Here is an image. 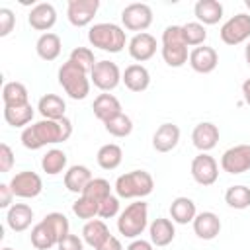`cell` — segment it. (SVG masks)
<instances>
[{"mask_svg":"<svg viewBox=\"0 0 250 250\" xmlns=\"http://www.w3.org/2000/svg\"><path fill=\"white\" fill-rule=\"evenodd\" d=\"M180 143V127L176 123H162L152 135V148L156 152H170Z\"/></svg>","mask_w":250,"mask_h":250,"instance_id":"cell-19","label":"cell"},{"mask_svg":"<svg viewBox=\"0 0 250 250\" xmlns=\"http://www.w3.org/2000/svg\"><path fill=\"white\" fill-rule=\"evenodd\" d=\"M35 115V109L31 104L25 105H18V107H4V121L10 127H18V129H25L31 119Z\"/></svg>","mask_w":250,"mask_h":250,"instance_id":"cell-31","label":"cell"},{"mask_svg":"<svg viewBox=\"0 0 250 250\" xmlns=\"http://www.w3.org/2000/svg\"><path fill=\"white\" fill-rule=\"evenodd\" d=\"M29 238H31V246L37 248V250H49V248L57 246V238L53 236V232L49 230V227H47L43 221H39V223L31 229Z\"/></svg>","mask_w":250,"mask_h":250,"instance_id":"cell-35","label":"cell"},{"mask_svg":"<svg viewBox=\"0 0 250 250\" xmlns=\"http://www.w3.org/2000/svg\"><path fill=\"white\" fill-rule=\"evenodd\" d=\"M244 59H246V64L250 66V41H248V45H246V49H244Z\"/></svg>","mask_w":250,"mask_h":250,"instance_id":"cell-50","label":"cell"},{"mask_svg":"<svg viewBox=\"0 0 250 250\" xmlns=\"http://www.w3.org/2000/svg\"><path fill=\"white\" fill-rule=\"evenodd\" d=\"M225 201L232 209H246L250 207V188L246 186H230L225 191Z\"/></svg>","mask_w":250,"mask_h":250,"instance_id":"cell-38","label":"cell"},{"mask_svg":"<svg viewBox=\"0 0 250 250\" xmlns=\"http://www.w3.org/2000/svg\"><path fill=\"white\" fill-rule=\"evenodd\" d=\"M195 215H197V207H195V203H193L189 197L180 195V197H176V199L170 203V217H172V221L178 223V225L193 223Z\"/></svg>","mask_w":250,"mask_h":250,"instance_id":"cell-28","label":"cell"},{"mask_svg":"<svg viewBox=\"0 0 250 250\" xmlns=\"http://www.w3.org/2000/svg\"><path fill=\"white\" fill-rule=\"evenodd\" d=\"M27 21H29V25L33 29L49 33V29L57 23V10L49 2H39V4H35L31 8V12L27 16Z\"/></svg>","mask_w":250,"mask_h":250,"instance_id":"cell-17","label":"cell"},{"mask_svg":"<svg viewBox=\"0 0 250 250\" xmlns=\"http://www.w3.org/2000/svg\"><path fill=\"white\" fill-rule=\"evenodd\" d=\"M193 14L199 23L215 25L223 20V4L217 0H197L193 6Z\"/></svg>","mask_w":250,"mask_h":250,"instance_id":"cell-24","label":"cell"},{"mask_svg":"<svg viewBox=\"0 0 250 250\" xmlns=\"http://www.w3.org/2000/svg\"><path fill=\"white\" fill-rule=\"evenodd\" d=\"M72 135V123L68 117L62 119H41L33 125H27L21 131V145L27 150H39L47 145H57L68 141Z\"/></svg>","mask_w":250,"mask_h":250,"instance_id":"cell-1","label":"cell"},{"mask_svg":"<svg viewBox=\"0 0 250 250\" xmlns=\"http://www.w3.org/2000/svg\"><path fill=\"white\" fill-rule=\"evenodd\" d=\"M2 250H14V248H10V246H4V248H2Z\"/></svg>","mask_w":250,"mask_h":250,"instance_id":"cell-52","label":"cell"},{"mask_svg":"<svg viewBox=\"0 0 250 250\" xmlns=\"http://www.w3.org/2000/svg\"><path fill=\"white\" fill-rule=\"evenodd\" d=\"M82 195H84V197H90V199H94V201H98V203H102L105 197L111 195V186H109V182H107L105 178H94V180L86 186V189L82 191Z\"/></svg>","mask_w":250,"mask_h":250,"instance_id":"cell-39","label":"cell"},{"mask_svg":"<svg viewBox=\"0 0 250 250\" xmlns=\"http://www.w3.org/2000/svg\"><path fill=\"white\" fill-rule=\"evenodd\" d=\"M37 111L41 113V117L43 119H62V117H66L64 113H66V104H64V100L61 98V96H57V94H45V96H41L39 98V102H37Z\"/></svg>","mask_w":250,"mask_h":250,"instance_id":"cell-26","label":"cell"},{"mask_svg":"<svg viewBox=\"0 0 250 250\" xmlns=\"http://www.w3.org/2000/svg\"><path fill=\"white\" fill-rule=\"evenodd\" d=\"M59 84L72 100H84L90 94V72H86L82 66H78L72 61H66L59 68Z\"/></svg>","mask_w":250,"mask_h":250,"instance_id":"cell-4","label":"cell"},{"mask_svg":"<svg viewBox=\"0 0 250 250\" xmlns=\"http://www.w3.org/2000/svg\"><path fill=\"white\" fill-rule=\"evenodd\" d=\"M115 195L119 199H143L154 189V180L146 170H131L115 180Z\"/></svg>","mask_w":250,"mask_h":250,"instance_id":"cell-3","label":"cell"},{"mask_svg":"<svg viewBox=\"0 0 250 250\" xmlns=\"http://www.w3.org/2000/svg\"><path fill=\"white\" fill-rule=\"evenodd\" d=\"M219 35L225 45H240L246 39H250V14L240 12L232 18H229L221 25Z\"/></svg>","mask_w":250,"mask_h":250,"instance_id":"cell-7","label":"cell"},{"mask_svg":"<svg viewBox=\"0 0 250 250\" xmlns=\"http://www.w3.org/2000/svg\"><path fill=\"white\" fill-rule=\"evenodd\" d=\"M16 25V16L10 8H0V37H6L12 33Z\"/></svg>","mask_w":250,"mask_h":250,"instance_id":"cell-43","label":"cell"},{"mask_svg":"<svg viewBox=\"0 0 250 250\" xmlns=\"http://www.w3.org/2000/svg\"><path fill=\"white\" fill-rule=\"evenodd\" d=\"M182 33H184L186 45L188 47H193V49L199 47V45H203L205 39H207V29L199 21H188V23H184L182 25Z\"/></svg>","mask_w":250,"mask_h":250,"instance_id":"cell-36","label":"cell"},{"mask_svg":"<svg viewBox=\"0 0 250 250\" xmlns=\"http://www.w3.org/2000/svg\"><path fill=\"white\" fill-rule=\"evenodd\" d=\"M189 66L199 72V74H209L217 68L219 64V55L213 47H207V45H199L195 47L191 53H189V59H188Z\"/></svg>","mask_w":250,"mask_h":250,"instance_id":"cell-16","label":"cell"},{"mask_svg":"<svg viewBox=\"0 0 250 250\" xmlns=\"http://www.w3.org/2000/svg\"><path fill=\"white\" fill-rule=\"evenodd\" d=\"M191 143L199 152H209L219 143V127L211 121H201L191 131Z\"/></svg>","mask_w":250,"mask_h":250,"instance_id":"cell-14","label":"cell"},{"mask_svg":"<svg viewBox=\"0 0 250 250\" xmlns=\"http://www.w3.org/2000/svg\"><path fill=\"white\" fill-rule=\"evenodd\" d=\"M41 168L49 176H57V174L64 172V168H66V154H64V150H61V148L47 150L43 154V158H41Z\"/></svg>","mask_w":250,"mask_h":250,"instance_id":"cell-33","label":"cell"},{"mask_svg":"<svg viewBox=\"0 0 250 250\" xmlns=\"http://www.w3.org/2000/svg\"><path fill=\"white\" fill-rule=\"evenodd\" d=\"M121 82L125 84L127 90L131 92H145L150 84V72L146 70V66L135 62V64H129L125 70H123V76H121Z\"/></svg>","mask_w":250,"mask_h":250,"instance_id":"cell-20","label":"cell"},{"mask_svg":"<svg viewBox=\"0 0 250 250\" xmlns=\"http://www.w3.org/2000/svg\"><path fill=\"white\" fill-rule=\"evenodd\" d=\"M96 250H123V244H121V240L117 238V236H113V234H109Z\"/></svg>","mask_w":250,"mask_h":250,"instance_id":"cell-47","label":"cell"},{"mask_svg":"<svg viewBox=\"0 0 250 250\" xmlns=\"http://www.w3.org/2000/svg\"><path fill=\"white\" fill-rule=\"evenodd\" d=\"M33 221V209L25 203H14L6 213V225L14 232H23Z\"/></svg>","mask_w":250,"mask_h":250,"instance_id":"cell-23","label":"cell"},{"mask_svg":"<svg viewBox=\"0 0 250 250\" xmlns=\"http://www.w3.org/2000/svg\"><path fill=\"white\" fill-rule=\"evenodd\" d=\"M127 49H129V55L133 61L137 62H145L148 59L154 57L156 53V39L150 35V33H135L129 43H127Z\"/></svg>","mask_w":250,"mask_h":250,"instance_id":"cell-15","label":"cell"},{"mask_svg":"<svg viewBox=\"0 0 250 250\" xmlns=\"http://www.w3.org/2000/svg\"><path fill=\"white\" fill-rule=\"evenodd\" d=\"M125 250H154V244L150 240H143V238H135L131 240V244Z\"/></svg>","mask_w":250,"mask_h":250,"instance_id":"cell-48","label":"cell"},{"mask_svg":"<svg viewBox=\"0 0 250 250\" xmlns=\"http://www.w3.org/2000/svg\"><path fill=\"white\" fill-rule=\"evenodd\" d=\"M88 41L92 47H96L100 51L121 53L125 49L127 35L121 25L111 23V21H102V23H94L88 29Z\"/></svg>","mask_w":250,"mask_h":250,"instance_id":"cell-2","label":"cell"},{"mask_svg":"<svg viewBox=\"0 0 250 250\" xmlns=\"http://www.w3.org/2000/svg\"><path fill=\"white\" fill-rule=\"evenodd\" d=\"M14 197L16 195H14L12 188H10V184H0V207L2 209H10Z\"/></svg>","mask_w":250,"mask_h":250,"instance_id":"cell-46","label":"cell"},{"mask_svg":"<svg viewBox=\"0 0 250 250\" xmlns=\"http://www.w3.org/2000/svg\"><path fill=\"white\" fill-rule=\"evenodd\" d=\"M193 232L201 240H213L221 232V219L213 211H201L193 219Z\"/></svg>","mask_w":250,"mask_h":250,"instance_id":"cell-18","label":"cell"},{"mask_svg":"<svg viewBox=\"0 0 250 250\" xmlns=\"http://www.w3.org/2000/svg\"><path fill=\"white\" fill-rule=\"evenodd\" d=\"M10 188L16 197L33 199L43 191V180L39 174H35L31 170H23V172H18L16 176H12Z\"/></svg>","mask_w":250,"mask_h":250,"instance_id":"cell-10","label":"cell"},{"mask_svg":"<svg viewBox=\"0 0 250 250\" xmlns=\"http://www.w3.org/2000/svg\"><path fill=\"white\" fill-rule=\"evenodd\" d=\"M121 21H123L125 29L137 31V33H145L150 27V23H152V10H150L148 4L133 2V4L123 8Z\"/></svg>","mask_w":250,"mask_h":250,"instance_id":"cell-8","label":"cell"},{"mask_svg":"<svg viewBox=\"0 0 250 250\" xmlns=\"http://www.w3.org/2000/svg\"><path fill=\"white\" fill-rule=\"evenodd\" d=\"M104 127H105V131L109 135H113L117 139H123V137H129L131 135V131H133V119L129 115H125V113H119V115L107 119L104 123Z\"/></svg>","mask_w":250,"mask_h":250,"instance_id":"cell-37","label":"cell"},{"mask_svg":"<svg viewBox=\"0 0 250 250\" xmlns=\"http://www.w3.org/2000/svg\"><path fill=\"white\" fill-rule=\"evenodd\" d=\"M148 234H150V242L154 246H168L174 236H176V229H174V221L158 217L148 225Z\"/></svg>","mask_w":250,"mask_h":250,"instance_id":"cell-25","label":"cell"},{"mask_svg":"<svg viewBox=\"0 0 250 250\" xmlns=\"http://www.w3.org/2000/svg\"><path fill=\"white\" fill-rule=\"evenodd\" d=\"M162 59L172 68H180L188 62L189 53L184 41L182 25H168L162 31Z\"/></svg>","mask_w":250,"mask_h":250,"instance_id":"cell-6","label":"cell"},{"mask_svg":"<svg viewBox=\"0 0 250 250\" xmlns=\"http://www.w3.org/2000/svg\"><path fill=\"white\" fill-rule=\"evenodd\" d=\"M14 162H16L14 150L10 148V145L2 143V145H0V172H2V174L10 172L12 166H14Z\"/></svg>","mask_w":250,"mask_h":250,"instance_id":"cell-44","label":"cell"},{"mask_svg":"<svg viewBox=\"0 0 250 250\" xmlns=\"http://www.w3.org/2000/svg\"><path fill=\"white\" fill-rule=\"evenodd\" d=\"M59 250H84V240L78 234H66L59 244Z\"/></svg>","mask_w":250,"mask_h":250,"instance_id":"cell-45","label":"cell"},{"mask_svg":"<svg viewBox=\"0 0 250 250\" xmlns=\"http://www.w3.org/2000/svg\"><path fill=\"white\" fill-rule=\"evenodd\" d=\"M92 180H94V176H92L90 168L84 164H74L64 172V188L78 195H82V191L86 189V186Z\"/></svg>","mask_w":250,"mask_h":250,"instance_id":"cell-21","label":"cell"},{"mask_svg":"<svg viewBox=\"0 0 250 250\" xmlns=\"http://www.w3.org/2000/svg\"><path fill=\"white\" fill-rule=\"evenodd\" d=\"M92 109H94V115H96L102 123H105L107 119H111V117L123 113V111H121V102H119L113 94H109V92L100 94V96L94 100Z\"/></svg>","mask_w":250,"mask_h":250,"instance_id":"cell-22","label":"cell"},{"mask_svg":"<svg viewBox=\"0 0 250 250\" xmlns=\"http://www.w3.org/2000/svg\"><path fill=\"white\" fill-rule=\"evenodd\" d=\"M148 227V205L145 201L129 203L119 215H117V230L125 238H139L143 230Z\"/></svg>","mask_w":250,"mask_h":250,"instance_id":"cell-5","label":"cell"},{"mask_svg":"<svg viewBox=\"0 0 250 250\" xmlns=\"http://www.w3.org/2000/svg\"><path fill=\"white\" fill-rule=\"evenodd\" d=\"M41 221H43V223L49 227V230L53 232V236L57 238V244H59L66 234H70L68 219H66V215H62V213H59V211H53V213L45 215Z\"/></svg>","mask_w":250,"mask_h":250,"instance_id":"cell-34","label":"cell"},{"mask_svg":"<svg viewBox=\"0 0 250 250\" xmlns=\"http://www.w3.org/2000/svg\"><path fill=\"white\" fill-rule=\"evenodd\" d=\"M68 61L76 62V64H78V66H82L86 72H92L94 64L98 62V61H96V57H94V51H92V49H88V47H74V49L70 51Z\"/></svg>","mask_w":250,"mask_h":250,"instance_id":"cell-41","label":"cell"},{"mask_svg":"<svg viewBox=\"0 0 250 250\" xmlns=\"http://www.w3.org/2000/svg\"><path fill=\"white\" fill-rule=\"evenodd\" d=\"M119 197L117 195H109V197H105L102 203H100V213H98V217H102V219H111V217H115V215H119Z\"/></svg>","mask_w":250,"mask_h":250,"instance_id":"cell-42","label":"cell"},{"mask_svg":"<svg viewBox=\"0 0 250 250\" xmlns=\"http://www.w3.org/2000/svg\"><path fill=\"white\" fill-rule=\"evenodd\" d=\"M109 229L107 225L104 223V219H92V221H86V225L82 227V240L92 246L94 250L109 236Z\"/></svg>","mask_w":250,"mask_h":250,"instance_id":"cell-29","label":"cell"},{"mask_svg":"<svg viewBox=\"0 0 250 250\" xmlns=\"http://www.w3.org/2000/svg\"><path fill=\"white\" fill-rule=\"evenodd\" d=\"M2 102H4V107H18V105L29 104L27 88L21 82H16V80L6 82L4 88H2Z\"/></svg>","mask_w":250,"mask_h":250,"instance_id":"cell-30","label":"cell"},{"mask_svg":"<svg viewBox=\"0 0 250 250\" xmlns=\"http://www.w3.org/2000/svg\"><path fill=\"white\" fill-rule=\"evenodd\" d=\"M96 160H98V166L102 170H115L121 164V160H123V150H121L119 145L107 143V145L98 148Z\"/></svg>","mask_w":250,"mask_h":250,"instance_id":"cell-32","label":"cell"},{"mask_svg":"<svg viewBox=\"0 0 250 250\" xmlns=\"http://www.w3.org/2000/svg\"><path fill=\"white\" fill-rule=\"evenodd\" d=\"M242 98H244V102L250 105V78L242 82Z\"/></svg>","mask_w":250,"mask_h":250,"instance_id":"cell-49","label":"cell"},{"mask_svg":"<svg viewBox=\"0 0 250 250\" xmlns=\"http://www.w3.org/2000/svg\"><path fill=\"white\" fill-rule=\"evenodd\" d=\"M61 49H62V43H61V37L53 31L49 33H41L39 39L35 41V51L39 55V59L51 62L55 61L59 55H61Z\"/></svg>","mask_w":250,"mask_h":250,"instance_id":"cell-27","label":"cell"},{"mask_svg":"<svg viewBox=\"0 0 250 250\" xmlns=\"http://www.w3.org/2000/svg\"><path fill=\"white\" fill-rule=\"evenodd\" d=\"M72 213H74L78 219L92 221V219L98 217V213H100V203L94 201V199H90V197L80 195V197L72 203Z\"/></svg>","mask_w":250,"mask_h":250,"instance_id":"cell-40","label":"cell"},{"mask_svg":"<svg viewBox=\"0 0 250 250\" xmlns=\"http://www.w3.org/2000/svg\"><path fill=\"white\" fill-rule=\"evenodd\" d=\"M191 178L199 184V186H213L219 178V164L217 160L207 154V152H199L193 160H191Z\"/></svg>","mask_w":250,"mask_h":250,"instance_id":"cell-12","label":"cell"},{"mask_svg":"<svg viewBox=\"0 0 250 250\" xmlns=\"http://www.w3.org/2000/svg\"><path fill=\"white\" fill-rule=\"evenodd\" d=\"M123 72L119 70V66L113 61H98L90 72V80L92 84L102 90V92H111L119 86Z\"/></svg>","mask_w":250,"mask_h":250,"instance_id":"cell-9","label":"cell"},{"mask_svg":"<svg viewBox=\"0 0 250 250\" xmlns=\"http://www.w3.org/2000/svg\"><path fill=\"white\" fill-rule=\"evenodd\" d=\"M98 8L100 0H68L66 18L74 27H86L92 23Z\"/></svg>","mask_w":250,"mask_h":250,"instance_id":"cell-13","label":"cell"},{"mask_svg":"<svg viewBox=\"0 0 250 250\" xmlns=\"http://www.w3.org/2000/svg\"><path fill=\"white\" fill-rule=\"evenodd\" d=\"M221 168L227 174H244L250 170V145H234L221 156Z\"/></svg>","mask_w":250,"mask_h":250,"instance_id":"cell-11","label":"cell"},{"mask_svg":"<svg viewBox=\"0 0 250 250\" xmlns=\"http://www.w3.org/2000/svg\"><path fill=\"white\" fill-rule=\"evenodd\" d=\"M244 6H246V8L250 10V0H244Z\"/></svg>","mask_w":250,"mask_h":250,"instance_id":"cell-51","label":"cell"}]
</instances>
